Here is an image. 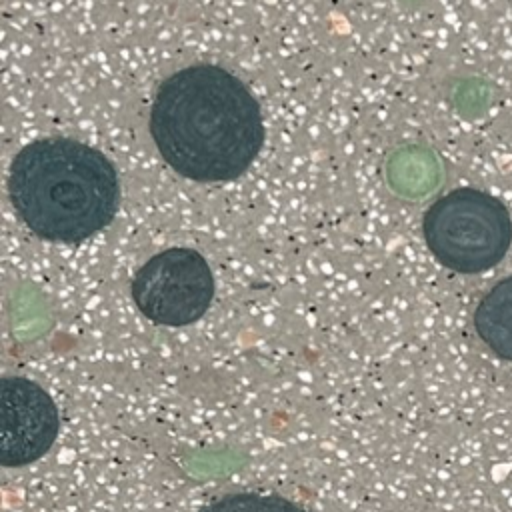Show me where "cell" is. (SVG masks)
Here are the masks:
<instances>
[{"label": "cell", "mask_w": 512, "mask_h": 512, "mask_svg": "<svg viewBox=\"0 0 512 512\" xmlns=\"http://www.w3.org/2000/svg\"><path fill=\"white\" fill-rule=\"evenodd\" d=\"M150 134L176 174L214 184L234 180L252 166L264 142V122L256 98L234 74L194 64L156 90Z\"/></svg>", "instance_id": "obj_1"}, {"label": "cell", "mask_w": 512, "mask_h": 512, "mask_svg": "<svg viewBox=\"0 0 512 512\" xmlns=\"http://www.w3.org/2000/svg\"><path fill=\"white\" fill-rule=\"evenodd\" d=\"M8 194L32 234L76 244L112 222L120 186L114 164L100 150L54 136L34 140L14 156Z\"/></svg>", "instance_id": "obj_2"}, {"label": "cell", "mask_w": 512, "mask_h": 512, "mask_svg": "<svg viewBox=\"0 0 512 512\" xmlns=\"http://www.w3.org/2000/svg\"><path fill=\"white\" fill-rule=\"evenodd\" d=\"M430 254L458 274L494 268L512 244V216L502 200L476 188H456L434 200L422 218Z\"/></svg>", "instance_id": "obj_3"}, {"label": "cell", "mask_w": 512, "mask_h": 512, "mask_svg": "<svg viewBox=\"0 0 512 512\" xmlns=\"http://www.w3.org/2000/svg\"><path fill=\"white\" fill-rule=\"evenodd\" d=\"M130 294L150 322L172 328L188 326L210 308L214 276L198 250L166 248L136 270Z\"/></svg>", "instance_id": "obj_4"}, {"label": "cell", "mask_w": 512, "mask_h": 512, "mask_svg": "<svg viewBox=\"0 0 512 512\" xmlns=\"http://www.w3.org/2000/svg\"><path fill=\"white\" fill-rule=\"evenodd\" d=\"M58 408L30 378L0 380V464L14 468L40 460L58 436Z\"/></svg>", "instance_id": "obj_5"}, {"label": "cell", "mask_w": 512, "mask_h": 512, "mask_svg": "<svg viewBox=\"0 0 512 512\" xmlns=\"http://www.w3.org/2000/svg\"><path fill=\"white\" fill-rule=\"evenodd\" d=\"M472 324L482 344L502 360H512V274L498 280L476 304Z\"/></svg>", "instance_id": "obj_6"}, {"label": "cell", "mask_w": 512, "mask_h": 512, "mask_svg": "<svg viewBox=\"0 0 512 512\" xmlns=\"http://www.w3.org/2000/svg\"><path fill=\"white\" fill-rule=\"evenodd\" d=\"M198 512H304V510L292 500L276 494L236 492L206 504Z\"/></svg>", "instance_id": "obj_7"}]
</instances>
